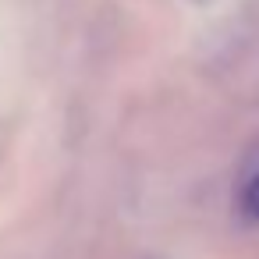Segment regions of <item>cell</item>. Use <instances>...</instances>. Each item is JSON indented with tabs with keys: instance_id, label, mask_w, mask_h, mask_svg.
I'll return each instance as SVG.
<instances>
[{
	"instance_id": "cell-1",
	"label": "cell",
	"mask_w": 259,
	"mask_h": 259,
	"mask_svg": "<svg viewBox=\"0 0 259 259\" xmlns=\"http://www.w3.org/2000/svg\"><path fill=\"white\" fill-rule=\"evenodd\" d=\"M238 213H241L248 224H259V163L241 178V188H238Z\"/></svg>"
}]
</instances>
